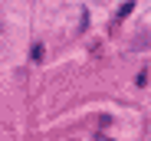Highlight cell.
<instances>
[{"label":"cell","instance_id":"6da1fadb","mask_svg":"<svg viewBox=\"0 0 151 141\" xmlns=\"http://www.w3.org/2000/svg\"><path fill=\"white\" fill-rule=\"evenodd\" d=\"M135 10V0H128V4H122V10H118V20H125V16H128Z\"/></svg>","mask_w":151,"mask_h":141},{"label":"cell","instance_id":"7a4b0ae2","mask_svg":"<svg viewBox=\"0 0 151 141\" xmlns=\"http://www.w3.org/2000/svg\"><path fill=\"white\" fill-rule=\"evenodd\" d=\"M43 53H46V49L36 43V46H33V62H43Z\"/></svg>","mask_w":151,"mask_h":141},{"label":"cell","instance_id":"3957f363","mask_svg":"<svg viewBox=\"0 0 151 141\" xmlns=\"http://www.w3.org/2000/svg\"><path fill=\"white\" fill-rule=\"evenodd\" d=\"M0 30H4V26H0Z\"/></svg>","mask_w":151,"mask_h":141}]
</instances>
